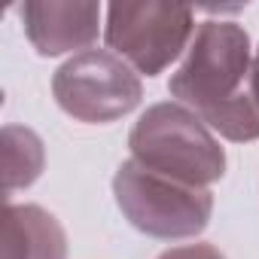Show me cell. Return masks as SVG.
<instances>
[{
    "instance_id": "8992f818",
    "label": "cell",
    "mask_w": 259,
    "mask_h": 259,
    "mask_svg": "<svg viewBox=\"0 0 259 259\" xmlns=\"http://www.w3.org/2000/svg\"><path fill=\"white\" fill-rule=\"evenodd\" d=\"M31 46L46 55L89 49L101 31V7L95 0H25L19 7Z\"/></svg>"
},
{
    "instance_id": "3957f363",
    "label": "cell",
    "mask_w": 259,
    "mask_h": 259,
    "mask_svg": "<svg viewBox=\"0 0 259 259\" xmlns=\"http://www.w3.org/2000/svg\"><path fill=\"white\" fill-rule=\"evenodd\" d=\"M113 195L128 223L159 241L195 238L207 229L213 213V195L207 189L156 174L135 159L119 165Z\"/></svg>"
},
{
    "instance_id": "ba28073f",
    "label": "cell",
    "mask_w": 259,
    "mask_h": 259,
    "mask_svg": "<svg viewBox=\"0 0 259 259\" xmlns=\"http://www.w3.org/2000/svg\"><path fill=\"white\" fill-rule=\"evenodd\" d=\"M43 141L22 125L4 128V171H7V192L31 186L43 174Z\"/></svg>"
},
{
    "instance_id": "5b68a950",
    "label": "cell",
    "mask_w": 259,
    "mask_h": 259,
    "mask_svg": "<svg viewBox=\"0 0 259 259\" xmlns=\"http://www.w3.org/2000/svg\"><path fill=\"white\" fill-rule=\"evenodd\" d=\"M58 107L76 122L107 125L128 116L144 98L141 76L107 49H85L67 58L52 76Z\"/></svg>"
},
{
    "instance_id": "277c9868",
    "label": "cell",
    "mask_w": 259,
    "mask_h": 259,
    "mask_svg": "<svg viewBox=\"0 0 259 259\" xmlns=\"http://www.w3.org/2000/svg\"><path fill=\"white\" fill-rule=\"evenodd\" d=\"M195 37V16L183 4H110L104 40L138 73L159 76Z\"/></svg>"
},
{
    "instance_id": "9c48e42d",
    "label": "cell",
    "mask_w": 259,
    "mask_h": 259,
    "mask_svg": "<svg viewBox=\"0 0 259 259\" xmlns=\"http://www.w3.org/2000/svg\"><path fill=\"white\" fill-rule=\"evenodd\" d=\"M159 259H226V256L213 244H183V247L165 250Z\"/></svg>"
},
{
    "instance_id": "30bf717a",
    "label": "cell",
    "mask_w": 259,
    "mask_h": 259,
    "mask_svg": "<svg viewBox=\"0 0 259 259\" xmlns=\"http://www.w3.org/2000/svg\"><path fill=\"white\" fill-rule=\"evenodd\" d=\"M250 92H253V101L259 107V49L253 55V73H250Z\"/></svg>"
},
{
    "instance_id": "52a82bcc",
    "label": "cell",
    "mask_w": 259,
    "mask_h": 259,
    "mask_svg": "<svg viewBox=\"0 0 259 259\" xmlns=\"http://www.w3.org/2000/svg\"><path fill=\"white\" fill-rule=\"evenodd\" d=\"M4 259H67L64 226L40 204H7Z\"/></svg>"
},
{
    "instance_id": "7a4b0ae2",
    "label": "cell",
    "mask_w": 259,
    "mask_h": 259,
    "mask_svg": "<svg viewBox=\"0 0 259 259\" xmlns=\"http://www.w3.org/2000/svg\"><path fill=\"white\" fill-rule=\"evenodd\" d=\"M128 150L144 168L201 189L226 174V150L210 128L177 101L147 107L128 135Z\"/></svg>"
},
{
    "instance_id": "6da1fadb",
    "label": "cell",
    "mask_w": 259,
    "mask_h": 259,
    "mask_svg": "<svg viewBox=\"0 0 259 259\" xmlns=\"http://www.w3.org/2000/svg\"><path fill=\"white\" fill-rule=\"evenodd\" d=\"M250 34L238 22L207 19L195 28L168 92L226 141H259V107L250 92Z\"/></svg>"
}]
</instances>
